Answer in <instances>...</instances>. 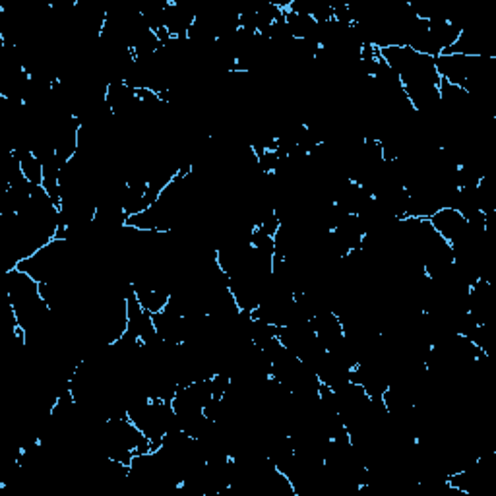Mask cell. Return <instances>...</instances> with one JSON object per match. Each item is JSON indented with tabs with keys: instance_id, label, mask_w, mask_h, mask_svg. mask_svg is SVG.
<instances>
[{
	"instance_id": "1",
	"label": "cell",
	"mask_w": 496,
	"mask_h": 496,
	"mask_svg": "<svg viewBox=\"0 0 496 496\" xmlns=\"http://www.w3.org/2000/svg\"><path fill=\"white\" fill-rule=\"evenodd\" d=\"M435 231L450 245L460 243L469 233V223L455 208H440L428 218Z\"/></svg>"
}]
</instances>
